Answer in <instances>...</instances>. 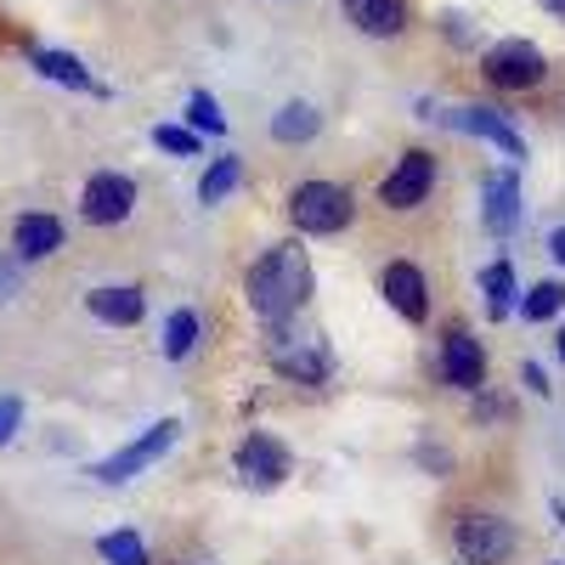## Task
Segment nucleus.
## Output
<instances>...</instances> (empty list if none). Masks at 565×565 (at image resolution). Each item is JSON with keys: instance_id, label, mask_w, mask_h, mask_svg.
<instances>
[{"instance_id": "f257e3e1", "label": "nucleus", "mask_w": 565, "mask_h": 565, "mask_svg": "<svg viewBox=\"0 0 565 565\" xmlns=\"http://www.w3.org/2000/svg\"><path fill=\"white\" fill-rule=\"evenodd\" d=\"M306 295H311V260H306V249L300 244H271L255 266H249V277H244V300H249V311L260 317V322H282V317H295L300 306H306Z\"/></svg>"}, {"instance_id": "f03ea898", "label": "nucleus", "mask_w": 565, "mask_h": 565, "mask_svg": "<svg viewBox=\"0 0 565 565\" xmlns=\"http://www.w3.org/2000/svg\"><path fill=\"white\" fill-rule=\"evenodd\" d=\"M289 221L311 238H328V232H345L356 221V199L340 181H300L289 193Z\"/></svg>"}, {"instance_id": "7ed1b4c3", "label": "nucleus", "mask_w": 565, "mask_h": 565, "mask_svg": "<svg viewBox=\"0 0 565 565\" xmlns=\"http://www.w3.org/2000/svg\"><path fill=\"white\" fill-rule=\"evenodd\" d=\"M175 441H181V424H175V418H159V424H148V430H141L136 441H125L114 458H103L97 469H90V476H97L103 487H125V481L141 476V469H153Z\"/></svg>"}, {"instance_id": "20e7f679", "label": "nucleus", "mask_w": 565, "mask_h": 565, "mask_svg": "<svg viewBox=\"0 0 565 565\" xmlns=\"http://www.w3.org/2000/svg\"><path fill=\"white\" fill-rule=\"evenodd\" d=\"M481 74L498 85V90H532L548 79V57L537 52L532 40H498L481 52Z\"/></svg>"}, {"instance_id": "39448f33", "label": "nucleus", "mask_w": 565, "mask_h": 565, "mask_svg": "<svg viewBox=\"0 0 565 565\" xmlns=\"http://www.w3.org/2000/svg\"><path fill=\"white\" fill-rule=\"evenodd\" d=\"M232 469H238V481H244V487H255V492H271V487H282V481H289L295 458H289V447H282L277 436L255 430V436H244V441H238V452H232Z\"/></svg>"}, {"instance_id": "423d86ee", "label": "nucleus", "mask_w": 565, "mask_h": 565, "mask_svg": "<svg viewBox=\"0 0 565 565\" xmlns=\"http://www.w3.org/2000/svg\"><path fill=\"white\" fill-rule=\"evenodd\" d=\"M452 543H458L463 565H503L514 554V526L498 521V514H463Z\"/></svg>"}, {"instance_id": "0eeeda50", "label": "nucleus", "mask_w": 565, "mask_h": 565, "mask_svg": "<svg viewBox=\"0 0 565 565\" xmlns=\"http://www.w3.org/2000/svg\"><path fill=\"white\" fill-rule=\"evenodd\" d=\"M130 210H136V181H130V175H119V170H97V175L85 181L79 215H85L90 226H119V221H130Z\"/></svg>"}, {"instance_id": "6e6552de", "label": "nucleus", "mask_w": 565, "mask_h": 565, "mask_svg": "<svg viewBox=\"0 0 565 565\" xmlns=\"http://www.w3.org/2000/svg\"><path fill=\"white\" fill-rule=\"evenodd\" d=\"M430 119H441L447 130H463V136H481V141H492L498 153H509V159H526V136L509 125V114H498V108H481V103H469V108H447V114H430Z\"/></svg>"}, {"instance_id": "1a4fd4ad", "label": "nucleus", "mask_w": 565, "mask_h": 565, "mask_svg": "<svg viewBox=\"0 0 565 565\" xmlns=\"http://www.w3.org/2000/svg\"><path fill=\"white\" fill-rule=\"evenodd\" d=\"M430 186H436V153L413 148V153H402L396 170L380 181V204H385V210H418L424 199H430Z\"/></svg>"}, {"instance_id": "9d476101", "label": "nucleus", "mask_w": 565, "mask_h": 565, "mask_svg": "<svg viewBox=\"0 0 565 565\" xmlns=\"http://www.w3.org/2000/svg\"><path fill=\"white\" fill-rule=\"evenodd\" d=\"M441 380L452 391H487V351L469 328H447L441 340Z\"/></svg>"}, {"instance_id": "9b49d317", "label": "nucleus", "mask_w": 565, "mask_h": 565, "mask_svg": "<svg viewBox=\"0 0 565 565\" xmlns=\"http://www.w3.org/2000/svg\"><path fill=\"white\" fill-rule=\"evenodd\" d=\"M271 367L295 385H322L328 380V351L317 340H295V334H271Z\"/></svg>"}, {"instance_id": "f8f14e48", "label": "nucleus", "mask_w": 565, "mask_h": 565, "mask_svg": "<svg viewBox=\"0 0 565 565\" xmlns=\"http://www.w3.org/2000/svg\"><path fill=\"white\" fill-rule=\"evenodd\" d=\"M340 12L367 40H396L407 34V0H340Z\"/></svg>"}, {"instance_id": "ddd939ff", "label": "nucleus", "mask_w": 565, "mask_h": 565, "mask_svg": "<svg viewBox=\"0 0 565 565\" xmlns=\"http://www.w3.org/2000/svg\"><path fill=\"white\" fill-rule=\"evenodd\" d=\"M385 300L407 317V322H424L430 317V282H424V271L413 260H391L385 266Z\"/></svg>"}, {"instance_id": "4468645a", "label": "nucleus", "mask_w": 565, "mask_h": 565, "mask_svg": "<svg viewBox=\"0 0 565 565\" xmlns=\"http://www.w3.org/2000/svg\"><path fill=\"white\" fill-rule=\"evenodd\" d=\"M85 306H90L97 322H114V328H130V322L148 317V300H141L136 282H103V289L85 295Z\"/></svg>"}, {"instance_id": "2eb2a0df", "label": "nucleus", "mask_w": 565, "mask_h": 565, "mask_svg": "<svg viewBox=\"0 0 565 565\" xmlns=\"http://www.w3.org/2000/svg\"><path fill=\"white\" fill-rule=\"evenodd\" d=\"M487 226L498 232V238H509L514 226H521V175L514 170H498L492 181H487Z\"/></svg>"}, {"instance_id": "dca6fc26", "label": "nucleus", "mask_w": 565, "mask_h": 565, "mask_svg": "<svg viewBox=\"0 0 565 565\" xmlns=\"http://www.w3.org/2000/svg\"><path fill=\"white\" fill-rule=\"evenodd\" d=\"M12 249H18V260H45V255H57V249H63V221H57V215H18Z\"/></svg>"}, {"instance_id": "f3484780", "label": "nucleus", "mask_w": 565, "mask_h": 565, "mask_svg": "<svg viewBox=\"0 0 565 565\" xmlns=\"http://www.w3.org/2000/svg\"><path fill=\"white\" fill-rule=\"evenodd\" d=\"M29 63L45 74V79H57V85H74V90H97L103 97V85L90 79V68L79 63V57H68V52H29Z\"/></svg>"}, {"instance_id": "a211bd4d", "label": "nucleus", "mask_w": 565, "mask_h": 565, "mask_svg": "<svg viewBox=\"0 0 565 565\" xmlns=\"http://www.w3.org/2000/svg\"><path fill=\"white\" fill-rule=\"evenodd\" d=\"M317 130H322V114L311 103H289V108H277V119H271V136L282 141V148H300V141H311Z\"/></svg>"}, {"instance_id": "6ab92c4d", "label": "nucleus", "mask_w": 565, "mask_h": 565, "mask_svg": "<svg viewBox=\"0 0 565 565\" xmlns=\"http://www.w3.org/2000/svg\"><path fill=\"white\" fill-rule=\"evenodd\" d=\"M238 181H244V159H238V153H221V159L204 170V181H199V204H221Z\"/></svg>"}, {"instance_id": "aec40b11", "label": "nucleus", "mask_w": 565, "mask_h": 565, "mask_svg": "<svg viewBox=\"0 0 565 565\" xmlns=\"http://www.w3.org/2000/svg\"><path fill=\"white\" fill-rule=\"evenodd\" d=\"M481 295H487V311L492 317H509V306H514V271H509V260H492L487 271H481Z\"/></svg>"}, {"instance_id": "412c9836", "label": "nucleus", "mask_w": 565, "mask_h": 565, "mask_svg": "<svg viewBox=\"0 0 565 565\" xmlns=\"http://www.w3.org/2000/svg\"><path fill=\"white\" fill-rule=\"evenodd\" d=\"M193 345H199V311H170V322H164V356L186 362Z\"/></svg>"}, {"instance_id": "4be33fe9", "label": "nucleus", "mask_w": 565, "mask_h": 565, "mask_svg": "<svg viewBox=\"0 0 565 565\" xmlns=\"http://www.w3.org/2000/svg\"><path fill=\"white\" fill-rule=\"evenodd\" d=\"M97 554H103L108 565H153V559H148V543H141L130 526H119V532L97 537Z\"/></svg>"}, {"instance_id": "5701e85b", "label": "nucleus", "mask_w": 565, "mask_h": 565, "mask_svg": "<svg viewBox=\"0 0 565 565\" xmlns=\"http://www.w3.org/2000/svg\"><path fill=\"white\" fill-rule=\"evenodd\" d=\"M559 306H565V289L548 277V282H532V289L521 295V311H526V322H548V317H559Z\"/></svg>"}, {"instance_id": "b1692460", "label": "nucleus", "mask_w": 565, "mask_h": 565, "mask_svg": "<svg viewBox=\"0 0 565 565\" xmlns=\"http://www.w3.org/2000/svg\"><path fill=\"white\" fill-rule=\"evenodd\" d=\"M186 125H193L199 136H226V119H221V103L210 97V90H193V103H186Z\"/></svg>"}, {"instance_id": "393cba45", "label": "nucleus", "mask_w": 565, "mask_h": 565, "mask_svg": "<svg viewBox=\"0 0 565 565\" xmlns=\"http://www.w3.org/2000/svg\"><path fill=\"white\" fill-rule=\"evenodd\" d=\"M153 141L164 153H175V159H193L199 153V130L193 125H153Z\"/></svg>"}, {"instance_id": "a878e982", "label": "nucleus", "mask_w": 565, "mask_h": 565, "mask_svg": "<svg viewBox=\"0 0 565 565\" xmlns=\"http://www.w3.org/2000/svg\"><path fill=\"white\" fill-rule=\"evenodd\" d=\"M18 424H23V402L18 396H0V447L18 436Z\"/></svg>"}, {"instance_id": "bb28decb", "label": "nucleus", "mask_w": 565, "mask_h": 565, "mask_svg": "<svg viewBox=\"0 0 565 565\" xmlns=\"http://www.w3.org/2000/svg\"><path fill=\"white\" fill-rule=\"evenodd\" d=\"M521 385H526L532 396H543V402H548V391H554V385L543 380V367H537V362H521Z\"/></svg>"}, {"instance_id": "cd10ccee", "label": "nucleus", "mask_w": 565, "mask_h": 565, "mask_svg": "<svg viewBox=\"0 0 565 565\" xmlns=\"http://www.w3.org/2000/svg\"><path fill=\"white\" fill-rule=\"evenodd\" d=\"M476 418H481V424H487V418H509V402H492V396H487V402H476Z\"/></svg>"}, {"instance_id": "c85d7f7f", "label": "nucleus", "mask_w": 565, "mask_h": 565, "mask_svg": "<svg viewBox=\"0 0 565 565\" xmlns=\"http://www.w3.org/2000/svg\"><path fill=\"white\" fill-rule=\"evenodd\" d=\"M12 295H18V271L0 266V300H12Z\"/></svg>"}, {"instance_id": "c756f323", "label": "nucleus", "mask_w": 565, "mask_h": 565, "mask_svg": "<svg viewBox=\"0 0 565 565\" xmlns=\"http://www.w3.org/2000/svg\"><path fill=\"white\" fill-rule=\"evenodd\" d=\"M548 255L565 266V226H554V232H548Z\"/></svg>"}, {"instance_id": "7c9ffc66", "label": "nucleus", "mask_w": 565, "mask_h": 565, "mask_svg": "<svg viewBox=\"0 0 565 565\" xmlns=\"http://www.w3.org/2000/svg\"><path fill=\"white\" fill-rule=\"evenodd\" d=\"M543 12H554V18L565 23V0H543Z\"/></svg>"}, {"instance_id": "2f4dec72", "label": "nucleus", "mask_w": 565, "mask_h": 565, "mask_svg": "<svg viewBox=\"0 0 565 565\" xmlns=\"http://www.w3.org/2000/svg\"><path fill=\"white\" fill-rule=\"evenodd\" d=\"M554 351H559V362H565V328H559V334H554Z\"/></svg>"}, {"instance_id": "473e14b6", "label": "nucleus", "mask_w": 565, "mask_h": 565, "mask_svg": "<svg viewBox=\"0 0 565 565\" xmlns=\"http://www.w3.org/2000/svg\"><path fill=\"white\" fill-rule=\"evenodd\" d=\"M554 565H559V559H554Z\"/></svg>"}]
</instances>
